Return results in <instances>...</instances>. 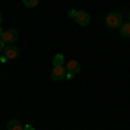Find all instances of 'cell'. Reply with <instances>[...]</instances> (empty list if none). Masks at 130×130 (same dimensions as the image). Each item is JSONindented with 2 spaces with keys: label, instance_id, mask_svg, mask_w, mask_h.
I'll return each mask as SVG.
<instances>
[{
  "label": "cell",
  "instance_id": "4",
  "mask_svg": "<svg viewBox=\"0 0 130 130\" xmlns=\"http://www.w3.org/2000/svg\"><path fill=\"white\" fill-rule=\"evenodd\" d=\"M4 56H5V59H16L18 56H19V49L18 47H14V45H5V49H4Z\"/></svg>",
  "mask_w": 130,
  "mask_h": 130
},
{
  "label": "cell",
  "instance_id": "5",
  "mask_svg": "<svg viewBox=\"0 0 130 130\" xmlns=\"http://www.w3.org/2000/svg\"><path fill=\"white\" fill-rule=\"evenodd\" d=\"M76 23L80 24V26H87L90 23V16H89V12H85V10H78V14H76Z\"/></svg>",
  "mask_w": 130,
  "mask_h": 130
},
{
  "label": "cell",
  "instance_id": "13",
  "mask_svg": "<svg viewBox=\"0 0 130 130\" xmlns=\"http://www.w3.org/2000/svg\"><path fill=\"white\" fill-rule=\"evenodd\" d=\"M24 130H35V128H33L31 125H24Z\"/></svg>",
  "mask_w": 130,
  "mask_h": 130
},
{
  "label": "cell",
  "instance_id": "11",
  "mask_svg": "<svg viewBox=\"0 0 130 130\" xmlns=\"http://www.w3.org/2000/svg\"><path fill=\"white\" fill-rule=\"evenodd\" d=\"M76 14H78V10H75V9H71L70 12H68V18H71V19H73V18H76Z\"/></svg>",
  "mask_w": 130,
  "mask_h": 130
},
{
  "label": "cell",
  "instance_id": "7",
  "mask_svg": "<svg viewBox=\"0 0 130 130\" xmlns=\"http://www.w3.org/2000/svg\"><path fill=\"white\" fill-rule=\"evenodd\" d=\"M7 130H24V125H21L19 120L12 118V120L7 123Z\"/></svg>",
  "mask_w": 130,
  "mask_h": 130
},
{
  "label": "cell",
  "instance_id": "6",
  "mask_svg": "<svg viewBox=\"0 0 130 130\" xmlns=\"http://www.w3.org/2000/svg\"><path fill=\"white\" fill-rule=\"evenodd\" d=\"M66 71L71 73V75L78 73V71H80V62H78V61H70V62L66 64Z\"/></svg>",
  "mask_w": 130,
  "mask_h": 130
},
{
  "label": "cell",
  "instance_id": "2",
  "mask_svg": "<svg viewBox=\"0 0 130 130\" xmlns=\"http://www.w3.org/2000/svg\"><path fill=\"white\" fill-rule=\"evenodd\" d=\"M18 40H19V31L14 30V28H12V30L4 31V35H2V42H4L5 45H7V43L12 45L14 42H18Z\"/></svg>",
  "mask_w": 130,
  "mask_h": 130
},
{
  "label": "cell",
  "instance_id": "3",
  "mask_svg": "<svg viewBox=\"0 0 130 130\" xmlns=\"http://www.w3.org/2000/svg\"><path fill=\"white\" fill-rule=\"evenodd\" d=\"M66 78V66H54L50 71V80L54 82H61Z\"/></svg>",
  "mask_w": 130,
  "mask_h": 130
},
{
  "label": "cell",
  "instance_id": "8",
  "mask_svg": "<svg viewBox=\"0 0 130 130\" xmlns=\"http://www.w3.org/2000/svg\"><path fill=\"white\" fill-rule=\"evenodd\" d=\"M120 33H121V37L130 38V21L128 23H123V24L120 26Z\"/></svg>",
  "mask_w": 130,
  "mask_h": 130
},
{
  "label": "cell",
  "instance_id": "10",
  "mask_svg": "<svg viewBox=\"0 0 130 130\" xmlns=\"http://www.w3.org/2000/svg\"><path fill=\"white\" fill-rule=\"evenodd\" d=\"M23 4H24L26 7L33 9V7H37V5H38V0H23Z\"/></svg>",
  "mask_w": 130,
  "mask_h": 130
},
{
  "label": "cell",
  "instance_id": "16",
  "mask_svg": "<svg viewBox=\"0 0 130 130\" xmlns=\"http://www.w3.org/2000/svg\"><path fill=\"white\" fill-rule=\"evenodd\" d=\"M128 21H130V16H128Z\"/></svg>",
  "mask_w": 130,
  "mask_h": 130
},
{
  "label": "cell",
  "instance_id": "15",
  "mask_svg": "<svg viewBox=\"0 0 130 130\" xmlns=\"http://www.w3.org/2000/svg\"><path fill=\"white\" fill-rule=\"evenodd\" d=\"M0 24H2V14H0Z\"/></svg>",
  "mask_w": 130,
  "mask_h": 130
},
{
  "label": "cell",
  "instance_id": "9",
  "mask_svg": "<svg viewBox=\"0 0 130 130\" xmlns=\"http://www.w3.org/2000/svg\"><path fill=\"white\" fill-rule=\"evenodd\" d=\"M52 64L54 66H64V56L62 54H56L52 57Z\"/></svg>",
  "mask_w": 130,
  "mask_h": 130
},
{
  "label": "cell",
  "instance_id": "14",
  "mask_svg": "<svg viewBox=\"0 0 130 130\" xmlns=\"http://www.w3.org/2000/svg\"><path fill=\"white\" fill-rule=\"evenodd\" d=\"M2 35H4V30H2V26H0V38H2Z\"/></svg>",
  "mask_w": 130,
  "mask_h": 130
},
{
  "label": "cell",
  "instance_id": "12",
  "mask_svg": "<svg viewBox=\"0 0 130 130\" xmlns=\"http://www.w3.org/2000/svg\"><path fill=\"white\" fill-rule=\"evenodd\" d=\"M4 49H5V43L2 42V38H0V52H4Z\"/></svg>",
  "mask_w": 130,
  "mask_h": 130
},
{
  "label": "cell",
  "instance_id": "1",
  "mask_svg": "<svg viewBox=\"0 0 130 130\" xmlns=\"http://www.w3.org/2000/svg\"><path fill=\"white\" fill-rule=\"evenodd\" d=\"M123 18H121L120 12H109L108 16H106V24H108V28L111 30H116V28H120L121 24H123Z\"/></svg>",
  "mask_w": 130,
  "mask_h": 130
}]
</instances>
